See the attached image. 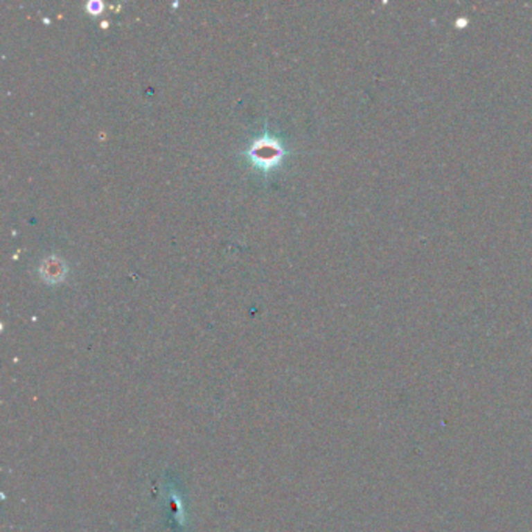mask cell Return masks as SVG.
Listing matches in <instances>:
<instances>
[{"mask_svg":"<svg viewBox=\"0 0 532 532\" xmlns=\"http://www.w3.org/2000/svg\"><path fill=\"white\" fill-rule=\"evenodd\" d=\"M253 159L256 164L261 166H272L281 158L283 150L276 145L275 141H258L251 150Z\"/></svg>","mask_w":532,"mask_h":532,"instance_id":"6da1fadb","label":"cell"},{"mask_svg":"<svg viewBox=\"0 0 532 532\" xmlns=\"http://www.w3.org/2000/svg\"><path fill=\"white\" fill-rule=\"evenodd\" d=\"M86 8H88L89 13H92V15H98V13H102L103 5L100 2H91Z\"/></svg>","mask_w":532,"mask_h":532,"instance_id":"7a4b0ae2","label":"cell"}]
</instances>
